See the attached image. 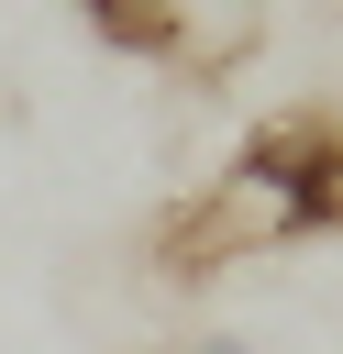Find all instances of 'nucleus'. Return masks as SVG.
<instances>
[{
    "label": "nucleus",
    "instance_id": "obj_1",
    "mask_svg": "<svg viewBox=\"0 0 343 354\" xmlns=\"http://www.w3.org/2000/svg\"><path fill=\"white\" fill-rule=\"evenodd\" d=\"M343 232V122L332 111H277L232 144V166L155 221V266L177 288L266 254V243H332Z\"/></svg>",
    "mask_w": 343,
    "mask_h": 354
},
{
    "label": "nucleus",
    "instance_id": "obj_2",
    "mask_svg": "<svg viewBox=\"0 0 343 354\" xmlns=\"http://www.w3.org/2000/svg\"><path fill=\"white\" fill-rule=\"evenodd\" d=\"M266 11H277V0H166V66L199 77V88H221V77L266 44Z\"/></svg>",
    "mask_w": 343,
    "mask_h": 354
},
{
    "label": "nucleus",
    "instance_id": "obj_3",
    "mask_svg": "<svg viewBox=\"0 0 343 354\" xmlns=\"http://www.w3.org/2000/svg\"><path fill=\"white\" fill-rule=\"evenodd\" d=\"M100 44H122V55H155L166 66V0H66Z\"/></svg>",
    "mask_w": 343,
    "mask_h": 354
},
{
    "label": "nucleus",
    "instance_id": "obj_4",
    "mask_svg": "<svg viewBox=\"0 0 343 354\" xmlns=\"http://www.w3.org/2000/svg\"><path fill=\"white\" fill-rule=\"evenodd\" d=\"M188 354H243V343H232V332H210V343H188Z\"/></svg>",
    "mask_w": 343,
    "mask_h": 354
}]
</instances>
